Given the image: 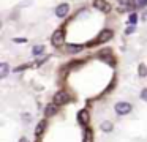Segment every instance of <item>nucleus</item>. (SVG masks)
I'll list each match as a JSON object with an SVG mask.
<instances>
[{"label": "nucleus", "mask_w": 147, "mask_h": 142, "mask_svg": "<svg viewBox=\"0 0 147 142\" xmlns=\"http://www.w3.org/2000/svg\"><path fill=\"white\" fill-rule=\"evenodd\" d=\"M131 110V104L130 103H125V101H120V103L115 104V112L119 115H127L128 112Z\"/></svg>", "instance_id": "1"}, {"label": "nucleus", "mask_w": 147, "mask_h": 142, "mask_svg": "<svg viewBox=\"0 0 147 142\" xmlns=\"http://www.w3.org/2000/svg\"><path fill=\"white\" fill-rule=\"evenodd\" d=\"M68 100H70V96H68L67 92H57V93L54 95V104H57V106H60V104H65L68 103Z\"/></svg>", "instance_id": "2"}, {"label": "nucleus", "mask_w": 147, "mask_h": 142, "mask_svg": "<svg viewBox=\"0 0 147 142\" xmlns=\"http://www.w3.org/2000/svg\"><path fill=\"white\" fill-rule=\"evenodd\" d=\"M63 38H65L63 30H55L54 33H52L51 41H52V44H54V46H60V44L63 43Z\"/></svg>", "instance_id": "3"}, {"label": "nucleus", "mask_w": 147, "mask_h": 142, "mask_svg": "<svg viewBox=\"0 0 147 142\" xmlns=\"http://www.w3.org/2000/svg\"><path fill=\"white\" fill-rule=\"evenodd\" d=\"M93 6H95L96 9H100V11H103V13L111 11V5H109L106 0H95V2H93Z\"/></svg>", "instance_id": "4"}, {"label": "nucleus", "mask_w": 147, "mask_h": 142, "mask_svg": "<svg viewBox=\"0 0 147 142\" xmlns=\"http://www.w3.org/2000/svg\"><path fill=\"white\" fill-rule=\"evenodd\" d=\"M111 38H112V30L106 28V30H103L101 33L98 35V38L95 40V43H106V41H109Z\"/></svg>", "instance_id": "5"}, {"label": "nucleus", "mask_w": 147, "mask_h": 142, "mask_svg": "<svg viewBox=\"0 0 147 142\" xmlns=\"http://www.w3.org/2000/svg\"><path fill=\"white\" fill-rule=\"evenodd\" d=\"M68 9H70V5H68V3H62V5H59L57 8H55V14H57V17H65V16L68 14Z\"/></svg>", "instance_id": "6"}, {"label": "nucleus", "mask_w": 147, "mask_h": 142, "mask_svg": "<svg viewBox=\"0 0 147 142\" xmlns=\"http://www.w3.org/2000/svg\"><path fill=\"white\" fill-rule=\"evenodd\" d=\"M131 8H134L133 0H119V11H127Z\"/></svg>", "instance_id": "7"}, {"label": "nucleus", "mask_w": 147, "mask_h": 142, "mask_svg": "<svg viewBox=\"0 0 147 142\" xmlns=\"http://www.w3.org/2000/svg\"><path fill=\"white\" fill-rule=\"evenodd\" d=\"M78 120H79L81 125H87V123H89V112H87L86 109L79 110V114H78Z\"/></svg>", "instance_id": "8"}, {"label": "nucleus", "mask_w": 147, "mask_h": 142, "mask_svg": "<svg viewBox=\"0 0 147 142\" xmlns=\"http://www.w3.org/2000/svg\"><path fill=\"white\" fill-rule=\"evenodd\" d=\"M57 112V104H49L48 107H46V110H45V114H46V117H51V115H54V114Z\"/></svg>", "instance_id": "9"}, {"label": "nucleus", "mask_w": 147, "mask_h": 142, "mask_svg": "<svg viewBox=\"0 0 147 142\" xmlns=\"http://www.w3.org/2000/svg\"><path fill=\"white\" fill-rule=\"evenodd\" d=\"M8 63H2V65H0V77L2 79H5L7 77V74H8Z\"/></svg>", "instance_id": "10"}, {"label": "nucleus", "mask_w": 147, "mask_h": 142, "mask_svg": "<svg viewBox=\"0 0 147 142\" xmlns=\"http://www.w3.org/2000/svg\"><path fill=\"white\" fill-rule=\"evenodd\" d=\"M43 52H45V46H41V44H36V46H33V49H32V54H33V55H41Z\"/></svg>", "instance_id": "11"}, {"label": "nucleus", "mask_w": 147, "mask_h": 142, "mask_svg": "<svg viewBox=\"0 0 147 142\" xmlns=\"http://www.w3.org/2000/svg\"><path fill=\"white\" fill-rule=\"evenodd\" d=\"M45 128H46V122H45V120H41V122H40L38 125H36L35 134H36V136H38V134H41V133L45 131Z\"/></svg>", "instance_id": "12"}, {"label": "nucleus", "mask_w": 147, "mask_h": 142, "mask_svg": "<svg viewBox=\"0 0 147 142\" xmlns=\"http://www.w3.org/2000/svg\"><path fill=\"white\" fill-rule=\"evenodd\" d=\"M134 8H144L147 5V0H133Z\"/></svg>", "instance_id": "13"}, {"label": "nucleus", "mask_w": 147, "mask_h": 142, "mask_svg": "<svg viewBox=\"0 0 147 142\" xmlns=\"http://www.w3.org/2000/svg\"><path fill=\"white\" fill-rule=\"evenodd\" d=\"M101 129H103L105 133H109V131L112 129V123H111V122H103V123H101Z\"/></svg>", "instance_id": "14"}, {"label": "nucleus", "mask_w": 147, "mask_h": 142, "mask_svg": "<svg viewBox=\"0 0 147 142\" xmlns=\"http://www.w3.org/2000/svg\"><path fill=\"white\" fill-rule=\"evenodd\" d=\"M81 49H82V46H76V44H70V46H68V52H70V54L79 52Z\"/></svg>", "instance_id": "15"}, {"label": "nucleus", "mask_w": 147, "mask_h": 142, "mask_svg": "<svg viewBox=\"0 0 147 142\" xmlns=\"http://www.w3.org/2000/svg\"><path fill=\"white\" fill-rule=\"evenodd\" d=\"M138 73H139L141 77H146V76H147V66H146V65H139V69H138Z\"/></svg>", "instance_id": "16"}, {"label": "nucleus", "mask_w": 147, "mask_h": 142, "mask_svg": "<svg viewBox=\"0 0 147 142\" xmlns=\"http://www.w3.org/2000/svg\"><path fill=\"white\" fill-rule=\"evenodd\" d=\"M93 136H92V131L90 129H87L86 133H84V142H92Z\"/></svg>", "instance_id": "17"}, {"label": "nucleus", "mask_w": 147, "mask_h": 142, "mask_svg": "<svg viewBox=\"0 0 147 142\" xmlns=\"http://www.w3.org/2000/svg\"><path fill=\"white\" fill-rule=\"evenodd\" d=\"M136 21H138V16L134 14V13H133V14H130V19H128V22H130V24H134Z\"/></svg>", "instance_id": "18"}, {"label": "nucleus", "mask_w": 147, "mask_h": 142, "mask_svg": "<svg viewBox=\"0 0 147 142\" xmlns=\"http://www.w3.org/2000/svg\"><path fill=\"white\" fill-rule=\"evenodd\" d=\"M141 100L147 101V88H144V90L141 92Z\"/></svg>", "instance_id": "19"}, {"label": "nucleus", "mask_w": 147, "mask_h": 142, "mask_svg": "<svg viewBox=\"0 0 147 142\" xmlns=\"http://www.w3.org/2000/svg\"><path fill=\"white\" fill-rule=\"evenodd\" d=\"M133 32H134V27L131 25V27H128L127 30H125V33H128V35H130V33H133Z\"/></svg>", "instance_id": "20"}, {"label": "nucleus", "mask_w": 147, "mask_h": 142, "mask_svg": "<svg viewBox=\"0 0 147 142\" xmlns=\"http://www.w3.org/2000/svg\"><path fill=\"white\" fill-rule=\"evenodd\" d=\"M27 40H24V38H14V43H26Z\"/></svg>", "instance_id": "21"}, {"label": "nucleus", "mask_w": 147, "mask_h": 142, "mask_svg": "<svg viewBox=\"0 0 147 142\" xmlns=\"http://www.w3.org/2000/svg\"><path fill=\"white\" fill-rule=\"evenodd\" d=\"M19 142H29V139H27V137H21Z\"/></svg>", "instance_id": "22"}]
</instances>
